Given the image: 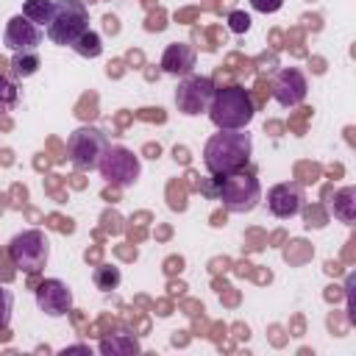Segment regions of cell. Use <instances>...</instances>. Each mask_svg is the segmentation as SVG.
Instances as JSON below:
<instances>
[{"mask_svg":"<svg viewBox=\"0 0 356 356\" xmlns=\"http://www.w3.org/2000/svg\"><path fill=\"white\" fill-rule=\"evenodd\" d=\"M250 153H253V139L245 128H236V131L220 128L203 145V164H206L209 175L217 178V175L242 170L250 161Z\"/></svg>","mask_w":356,"mask_h":356,"instance_id":"cell-1","label":"cell"},{"mask_svg":"<svg viewBox=\"0 0 356 356\" xmlns=\"http://www.w3.org/2000/svg\"><path fill=\"white\" fill-rule=\"evenodd\" d=\"M206 114H209V120L217 128L236 131V128H248V122L253 120L256 108H253V97L248 95V89H242V86H225V89H217L214 92L211 106H209Z\"/></svg>","mask_w":356,"mask_h":356,"instance_id":"cell-2","label":"cell"},{"mask_svg":"<svg viewBox=\"0 0 356 356\" xmlns=\"http://www.w3.org/2000/svg\"><path fill=\"white\" fill-rule=\"evenodd\" d=\"M214 181H217V197L234 214H248L261 200V184L250 172L236 170V172H228V175H217Z\"/></svg>","mask_w":356,"mask_h":356,"instance_id":"cell-3","label":"cell"},{"mask_svg":"<svg viewBox=\"0 0 356 356\" xmlns=\"http://www.w3.org/2000/svg\"><path fill=\"white\" fill-rule=\"evenodd\" d=\"M89 31V8L81 0H56L53 17L44 28L47 39L61 47H72V42Z\"/></svg>","mask_w":356,"mask_h":356,"instance_id":"cell-4","label":"cell"},{"mask_svg":"<svg viewBox=\"0 0 356 356\" xmlns=\"http://www.w3.org/2000/svg\"><path fill=\"white\" fill-rule=\"evenodd\" d=\"M8 256H11V264L19 270V273H39L44 270L47 259H50V239L44 231L39 228H28V231H19L17 236H11L8 242Z\"/></svg>","mask_w":356,"mask_h":356,"instance_id":"cell-5","label":"cell"},{"mask_svg":"<svg viewBox=\"0 0 356 356\" xmlns=\"http://www.w3.org/2000/svg\"><path fill=\"white\" fill-rule=\"evenodd\" d=\"M108 145L111 142L100 128L81 125L67 139V156H70L72 167H78V170H97V164H100V159H103Z\"/></svg>","mask_w":356,"mask_h":356,"instance_id":"cell-6","label":"cell"},{"mask_svg":"<svg viewBox=\"0 0 356 356\" xmlns=\"http://www.w3.org/2000/svg\"><path fill=\"white\" fill-rule=\"evenodd\" d=\"M97 170L108 184L125 189V186L136 184V178L142 172V161H139V156L134 150H128L122 145H108L103 159H100V164H97Z\"/></svg>","mask_w":356,"mask_h":356,"instance_id":"cell-7","label":"cell"},{"mask_svg":"<svg viewBox=\"0 0 356 356\" xmlns=\"http://www.w3.org/2000/svg\"><path fill=\"white\" fill-rule=\"evenodd\" d=\"M214 92H217V86L209 75H184L178 89H175V106L186 117L206 114L209 106H211Z\"/></svg>","mask_w":356,"mask_h":356,"instance_id":"cell-8","label":"cell"},{"mask_svg":"<svg viewBox=\"0 0 356 356\" xmlns=\"http://www.w3.org/2000/svg\"><path fill=\"white\" fill-rule=\"evenodd\" d=\"M306 92H309V81L306 75L298 70V67H284L275 72L273 83H270V95L278 106L289 108V106H300L306 100Z\"/></svg>","mask_w":356,"mask_h":356,"instance_id":"cell-9","label":"cell"},{"mask_svg":"<svg viewBox=\"0 0 356 356\" xmlns=\"http://www.w3.org/2000/svg\"><path fill=\"white\" fill-rule=\"evenodd\" d=\"M303 200H306L303 186L295 184V181H284V184H275V186L267 189V209L278 220H289V217L300 214Z\"/></svg>","mask_w":356,"mask_h":356,"instance_id":"cell-10","label":"cell"},{"mask_svg":"<svg viewBox=\"0 0 356 356\" xmlns=\"http://www.w3.org/2000/svg\"><path fill=\"white\" fill-rule=\"evenodd\" d=\"M36 306L47 317H64L72 309V289L61 278H44L36 286Z\"/></svg>","mask_w":356,"mask_h":356,"instance_id":"cell-11","label":"cell"},{"mask_svg":"<svg viewBox=\"0 0 356 356\" xmlns=\"http://www.w3.org/2000/svg\"><path fill=\"white\" fill-rule=\"evenodd\" d=\"M42 28L36 22H31L25 14H14L6 22V33H3V44L8 50H36L42 44Z\"/></svg>","mask_w":356,"mask_h":356,"instance_id":"cell-12","label":"cell"},{"mask_svg":"<svg viewBox=\"0 0 356 356\" xmlns=\"http://www.w3.org/2000/svg\"><path fill=\"white\" fill-rule=\"evenodd\" d=\"M195 67V47L186 42H172L161 53V70L167 75H189Z\"/></svg>","mask_w":356,"mask_h":356,"instance_id":"cell-13","label":"cell"},{"mask_svg":"<svg viewBox=\"0 0 356 356\" xmlns=\"http://www.w3.org/2000/svg\"><path fill=\"white\" fill-rule=\"evenodd\" d=\"M97 348H100L103 356H128V353H136V350H139V339H136L134 334L117 331V334L103 337Z\"/></svg>","mask_w":356,"mask_h":356,"instance_id":"cell-14","label":"cell"},{"mask_svg":"<svg viewBox=\"0 0 356 356\" xmlns=\"http://www.w3.org/2000/svg\"><path fill=\"white\" fill-rule=\"evenodd\" d=\"M331 211L339 222L350 225L356 220V186H342L331 200Z\"/></svg>","mask_w":356,"mask_h":356,"instance_id":"cell-15","label":"cell"},{"mask_svg":"<svg viewBox=\"0 0 356 356\" xmlns=\"http://www.w3.org/2000/svg\"><path fill=\"white\" fill-rule=\"evenodd\" d=\"M39 67H42V61H39V53L36 50H17L11 56V72H14V78H31V75H36Z\"/></svg>","mask_w":356,"mask_h":356,"instance_id":"cell-16","label":"cell"},{"mask_svg":"<svg viewBox=\"0 0 356 356\" xmlns=\"http://www.w3.org/2000/svg\"><path fill=\"white\" fill-rule=\"evenodd\" d=\"M53 8H56V0H25L22 14H25L31 22H36L39 28H42V25L47 28V22H50V17H53Z\"/></svg>","mask_w":356,"mask_h":356,"instance_id":"cell-17","label":"cell"},{"mask_svg":"<svg viewBox=\"0 0 356 356\" xmlns=\"http://www.w3.org/2000/svg\"><path fill=\"white\" fill-rule=\"evenodd\" d=\"M72 50H75L78 56H83V58H97V56L103 53V39H100L97 31H83V33L72 42Z\"/></svg>","mask_w":356,"mask_h":356,"instance_id":"cell-18","label":"cell"},{"mask_svg":"<svg viewBox=\"0 0 356 356\" xmlns=\"http://www.w3.org/2000/svg\"><path fill=\"white\" fill-rule=\"evenodd\" d=\"M92 281H95V286H97V289L108 292V289H117V286H120L122 273H120V267H114V264H100V267H95Z\"/></svg>","mask_w":356,"mask_h":356,"instance_id":"cell-19","label":"cell"},{"mask_svg":"<svg viewBox=\"0 0 356 356\" xmlns=\"http://www.w3.org/2000/svg\"><path fill=\"white\" fill-rule=\"evenodd\" d=\"M17 100H19V89H17L14 78L0 72V111H11L17 106Z\"/></svg>","mask_w":356,"mask_h":356,"instance_id":"cell-20","label":"cell"},{"mask_svg":"<svg viewBox=\"0 0 356 356\" xmlns=\"http://www.w3.org/2000/svg\"><path fill=\"white\" fill-rule=\"evenodd\" d=\"M11 309H14V292L6 289V286H0V331L8 328V323H11Z\"/></svg>","mask_w":356,"mask_h":356,"instance_id":"cell-21","label":"cell"},{"mask_svg":"<svg viewBox=\"0 0 356 356\" xmlns=\"http://www.w3.org/2000/svg\"><path fill=\"white\" fill-rule=\"evenodd\" d=\"M228 28H231L234 33H245V31L250 28V17H248L245 11H231V14H228Z\"/></svg>","mask_w":356,"mask_h":356,"instance_id":"cell-22","label":"cell"},{"mask_svg":"<svg viewBox=\"0 0 356 356\" xmlns=\"http://www.w3.org/2000/svg\"><path fill=\"white\" fill-rule=\"evenodd\" d=\"M250 6L256 11H261V14H275L284 6V0H250Z\"/></svg>","mask_w":356,"mask_h":356,"instance_id":"cell-23","label":"cell"},{"mask_svg":"<svg viewBox=\"0 0 356 356\" xmlns=\"http://www.w3.org/2000/svg\"><path fill=\"white\" fill-rule=\"evenodd\" d=\"M61 353H64V356H67V353H92V348H89V345H70V348H64Z\"/></svg>","mask_w":356,"mask_h":356,"instance_id":"cell-24","label":"cell"}]
</instances>
